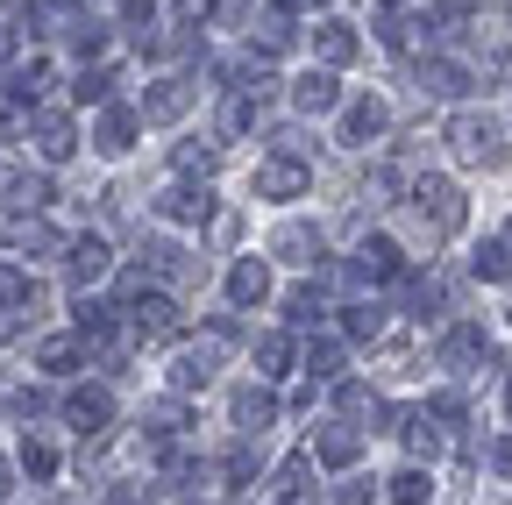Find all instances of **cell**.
<instances>
[{
    "label": "cell",
    "mask_w": 512,
    "mask_h": 505,
    "mask_svg": "<svg viewBox=\"0 0 512 505\" xmlns=\"http://www.w3.org/2000/svg\"><path fill=\"white\" fill-rule=\"evenodd\" d=\"M413 221L427 228V242H448V235H463V221H470V200H463V185H448V178H413Z\"/></svg>",
    "instance_id": "obj_1"
},
{
    "label": "cell",
    "mask_w": 512,
    "mask_h": 505,
    "mask_svg": "<svg viewBox=\"0 0 512 505\" xmlns=\"http://www.w3.org/2000/svg\"><path fill=\"white\" fill-rule=\"evenodd\" d=\"M441 143L456 150V164H470V171H498L505 164V129H498L491 114H456Z\"/></svg>",
    "instance_id": "obj_2"
},
{
    "label": "cell",
    "mask_w": 512,
    "mask_h": 505,
    "mask_svg": "<svg viewBox=\"0 0 512 505\" xmlns=\"http://www.w3.org/2000/svg\"><path fill=\"white\" fill-rule=\"evenodd\" d=\"M121 321H128V335H136V342H171V335H178V299L143 285L136 299L121 306Z\"/></svg>",
    "instance_id": "obj_3"
},
{
    "label": "cell",
    "mask_w": 512,
    "mask_h": 505,
    "mask_svg": "<svg viewBox=\"0 0 512 505\" xmlns=\"http://www.w3.org/2000/svg\"><path fill=\"white\" fill-rule=\"evenodd\" d=\"M370 29H377V43L384 50H399V57H427V15H406V8H392V0H384V8L370 15Z\"/></svg>",
    "instance_id": "obj_4"
},
{
    "label": "cell",
    "mask_w": 512,
    "mask_h": 505,
    "mask_svg": "<svg viewBox=\"0 0 512 505\" xmlns=\"http://www.w3.org/2000/svg\"><path fill=\"white\" fill-rule=\"evenodd\" d=\"M349 285H392V278H406V257H399V242L392 235H370L363 249H356V264L342 271Z\"/></svg>",
    "instance_id": "obj_5"
},
{
    "label": "cell",
    "mask_w": 512,
    "mask_h": 505,
    "mask_svg": "<svg viewBox=\"0 0 512 505\" xmlns=\"http://www.w3.org/2000/svg\"><path fill=\"white\" fill-rule=\"evenodd\" d=\"M157 221H171V228H207V221H214V193H207V185H164V193H157Z\"/></svg>",
    "instance_id": "obj_6"
},
{
    "label": "cell",
    "mask_w": 512,
    "mask_h": 505,
    "mask_svg": "<svg viewBox=\"0 0 512 505\" xmlns=\"http://www.w3.org/2000/svg\"><path fill=\"white\" fill-rule=\"evenodd\" d=\"M64 420H72L86 441H100L114 427V392L107 385H79V392H64Z\"/></svg>",
    "instance_id": "obj_7"
},
{
    "label": "cell",
    "mask_w": 512,
    "mask_h": 505,
    "mask_svg": "<svg viewBox=\"0 0 512 505\" xmlns=\"http://www.w3.org/2000/svg\"><path fill=\"white\" fill-rule=\"evenodd\" d=\"M136 136H143V107H121V100H107V107H100V121H93V150L121 157Z\"/></svg>",
    "instance_id": "obj_8"
},
{
    "label": "cell",
    "mask_w": 512,
    "mask_h": 505,
    "mask_svg": "<svg viewBox=\"0 0 512 505\" xmlns=\"http://www.w3.org/2000/svg\"><path fill=\"white\" fill-rule=\"evenodd\" d=\"M29 136H36L43 164H64V157L79 150V129H72V114H57V107H36V114H29Z\"/></svg>",
    "instance_id": "obj_9"
},
{
    "label": "cell",
    "mask_w": 512,
    "mask_h": 505,
    "mask_svg": "<svg viewBox=\"0 0 512 505\" xmlns=\"http://www.w3.org/2000/svg\"><path fill=\"white\" fill-rule=\"evenodd\" d=\"M384 129H392V107H384V100H370V93H363V100H349V107H342V143H349V150H370Z\"/></svg>",
    "instance_id": "obj_10"
},
{
    "label": "cell",
    "mask_w": 512,
    "mask_h": 505,
    "mask_svg": "<svg viewBox=\"0 0 512 505\" xmlns=\"http://www.w3.org/2000/svg\"><path fill=\"white\" fill-rule=\"evenodd\" d=\"M320 249H328V242H320V228H306V221H285L271 235V257L278 264H299V271H320Z\"/></svg>",
    "instance_id": "obj_11"
},
{
    "label": "cell",
    "mask_w": 512,
    "mask_h": 505,
    "mask_svg": "<svg viewBox=\"0 0 512 505\" xmlns=\"http://www.w3.org/2000/svg\"><path fill=\"white\" fill-rule=\"evenodd\" d=\"M470 65H456V57H420V93L427 100H463L470 93Z\"/></svg>",
    "instance_id": "obj_12"
},
{
    "label": "cell",
    "mask_w": 512,
    "mask_h": 505,
    "mask_svg": "<svg viewBox=\"0 0 512 505\" xmlns=\"http://www.w3.org/2000/svg\"><path fill=\"white\" fill-rule=\"evenodd\" d=\"M221 349H228L221 335H207L200 349H178V356H171V385H178V392H200L207 377H214V363H221Z\"/></svg>",
    "instance_id": "obj_13"
},
{
    "label": "cell",
    "mask_w": 512,
    "mask_h": 505,
    "mask_svg": "<svg viewBox=\"0 0 512 505\" xmlns=\"http://www.w3.org/2000/svg\"><path fill=\"white\" fill-rule=\"evenodd\" d=\"M306 164L299 157H264V164H256V193H264V200H292V193H306Z\"/></svg>",
    "instance_id": "obj_14"
},
{
    "label": "cell",
    "mask_w": 512,
    "mask_h": 505,
    "mask_svg": "<svg viewBox=\"0 0 512 505\" xmlns=\"http://www.w3.org/2000/svg\"><path fill=\"white\" fill-rule=\"evenodd\" d=\"M107 264H114V249H107L100 235H72V242H64V271H72V285L107 278Z\"/></svg>",
    "instance_id": "obj_15"
},
{
    "label": "cell",
    "mask_w": 512,
    "mask_h": 505,
    "mask_svg": "<svg viewBox=\"0 0 512 505\" xmlns=\"http://www.w3.org/2000/svg\"><path fill=\"white\" fill-rule=\"evenodd\" d=\"M136 257H143L136 271H143V278H164V285H185L192 271H200V264H192V257H185V249H178V242H143V249H136Z\"/></svg>",
    "instance_id": "obj_16"
},
{
    "label": "cell",
    "mask_w": 512,
    "mask_h": 505,
    "mask_svg": "<svg viewBox=\"0 0 512 505\" xmlns=\"http://www.w3.org/2000/svg\"><path fill=\"white\" fill-rule=\"evenodd\" d=\"M292 107H299V114H335V107H342L335 72H328V65H320V72H299V79H292Z\"/></svg>",
    "instance_id": "obj_17"
},
{
    "label": "cell",
    "mask_w": 512,
    "mask_h": 505,
    "mask_svg": "<svg viewBox=\"0 0 512 505\" xmlns=\"http://www.w3.org/2000/svg\"><path fill=\"white\" fill-rule=\"evenodd\" d=\"M264 299H271V264H264V257H242V264L228 271V306L249 313V306H264Z\"/></svg>",
    "instance_id": "obj_18"
},
{
    "label": "cell",
    "mask_w": 512,
    "mask_h": 505,
    "mask_svg": "<svg viewBox=\"0 0 512 505\" xmlns=\"http://www.w3.org/2000/svg\"><path fill=\"white\" fill-rule=\"evenodd\" d=\"M356 50H363V43H356V29H349V22H335V15H328V22L313 29V57H320V65H328V72L356 65Z\"/></svg>",
    "instance_id": "obj_19"
},
{
    "label": "cell",
    "mask_w": 512,
    "mask_h": 505,
    "mask_svg": "<svg viewBox=\"0 0 512 505\" xmlns=\"http://www.w3.org/2000/svg\"><path fill=\"white\" fill-rule=\"evenodd\" d=\"M313 456L328 463V470H349V463L363 456V434H356V427H342V420H328V427L313 434Z\"/></svg>",
    "instance_id": "obj_20"
},
{
    "label": "cell",
    "mask_w": 512,
    "mask_h": 505,
    "mask_svg": "<svg viewBox=\"0 0 512 505\" xmlns=\"http://www.w3.org/2000/svg\"><path fill=\"white\" fill-rule=\"evenodd\" d=\"M185 107H192V79H157L143 93V121H178Z\"/></svg>",
    "instance_id": "obj_21"
},
{
    "label": "cell",
    "mask_w": 512,
    "mask_h": 505,
    "mask_svg": "<svg viewBox=\"0 0 512 505\" xmlns=\"http://www.w3.org/2000/svg\"><path fill=\"white\" fill-rule=\"evenodd\" d=\"M271 420H278V399H271L264 385H242V392H235V427H242V434H264Z\"/></svg>",
    "instance_id": "obj_22"
},
{
    "label": "cell",
    "mask_w": 512,
    "mask_h": 505,
    "mask_svg": "<svg viewBox=\"0 0 512 505\" xmlns=\"http://www.w3.org/2000/svg\"><path fill=\"white\" fill-rule=\"evenodd\" d=\"M50 200H57V193H50L43 171H8V207H15V214H43Z\"/></svg>",
    "instance_id": "obj_23"
},
{
    "label": "cell",
    "mask_w": 512,
    "mask_h": 505,
    "mask_svg": "<svg viewBox=\"0 0 512 505\" xmlns=\"http://www.w3.org/2000/svg\"><path fill=\"white\" fill-rule=\"evenodd\" d=\"M50 93V65H43V57H29V65H8V100L15 107H36Z\"/></svg>",
    "instance_id": "obj_24"
},
{
    "label": "cell",
    "mask_w": 512,
    "mask_h": 505,
    "mask_svg": "<svg viewBox=\"0 0 512 505\" xmlns=\"http://www.w3.org/2000/svg\"><path fill=\"white\" fill-rule=\"evenodd\" d=\"M278 50H292V15L285 8H271L264 22L249 29V57H278Z\"/></svg>",
    "instance_id": "obj_25"
},
{
    "label": "cell",
    "mask_w": 512,
    "mask_h": 505,
    "mask_svg": "<svg viewBox=\"0 0 512 505\" xmlns=\"http://www.w3.org/2000/svg\"><path fill=\"white\" fill-rule=\"evenodd\" d=\"M8 249H22V257H29V249H36V257H50V249H64V242H57L36 214H15V221H8Z\"/></svg>",
    "instance_id": "obj_26"
},
{
    "label": "cell",
    "mask_w": 512,
    "mask_h": 505,
    "mask_svg": "<svg viewBox=\"0 0 512 505\" xmlns=\"http://www.w3.org/2000/svg\"><path fill=\"white\" fill-rule=\"evenodd\" d=\"M285 321H292V328H320V321H328L320 285H292V292H285Z\"/></svg>",
    "instance_id": "obj_27"
},
{
    "label": "cell",
    "mask_w": 512,
    "mask_h": 505,
    "mask_svg": "<svg viewBox=\"0 0 512 505\" xmlns=\"http://www.w3.org/2000/svg\"><path fill=\"white\" fill-rule=\"evenodd\" d=\"M342 363H349V349H342L335 335H320V328H313V342H306V370H313V377H342Z\"/></svg>",
    "instance_id": "obj_28"
},
{
    "label": "cell",
    "mask_w": 512,
    "mask_h": 505,
    "mask_svg": "<svg viewBox=\"0 0 512 505\" xmlns=\"http://www.w3.org/2000/svg\"><path fill=\"white\" fill-rule=\"evenodd\" d=\"M335 406L349 413V420H377L384 406H377V392L370 385H356V377H335Z\"/></svg>",
    "instance_id": "obj_29"
},
{
    "label": "cell",
    "mask_w": 512,
    "mask_h": 505,
    "mask_svg": "<svg viewBox=\"0 0 512 505\" xmlns=\"http://www.w3.org/2000/svg\"><path fill=\"white\" fill-rule=\"evenodd\" d=\"M306 491H313V456H285V463H278V498L299 505Z\"/></svg>",
    "instance_id": "obj_30"
},
{
    "label": "cell",
    "mask_w": 512,
    "mask_h": 505,
    "mask_svg": "<svg viewBox=\"0 0 512 505\" xmlns=\"http://www.w3.org/2000/svg\"><path fill=\"white\" fill-rule=\"evenodd\" d=\"M477 356H484V328H456V335L441 342V363H448V370H470Z\"/></svg>",
    "instance_id": "obj_31"
},
{
    "label": "cell",
    "mask_w": 512,
    "mask_h": 505,
    "mask_svg": "<svg viewBox=\"0 0 512 505\" xmlns=\"http://www.w3.org/2000/svg\"><path fill=\"white\" fill-rule=\"evenodd\" d=\"M72 100H79V107H107V100H114V72H107V65L79 72V79H72Z\"/></svg>",
    "instance_id": "obj_32"
},
{
    "label": "cell",
    "mask_w": 512,
    "mask_h": 505,
    "mask_svg": "<svg viewBox=\"0 0 512 505\" xmlns=\"http://www.w3.org/2000/svg\"><path fill=\"white\" fill-rule=\"evenodd\" d=\"M256 129V93H228V107H221V136H249Z\"/></svg>",
    "instance_id": "obj_33"
},
{
    "label": "cell",
    "mask_w": 512,
    "mask_h": 505,
    "mask_svg": "<svg viewBox=\"0 0 512 505\" xmlns=\"http://www.w3.org/2000/svg\"><path fill=\"white\" fill-rule=\"evenodd\" d=\"M292 370V335H264L256 342V377H285Z\"/></svg>",
    "instance_id": "obj_34"
},
{
    "label": "cell",
    "mask_w": 512,
    "mask_h": 505,
    "mask_svg": "<svg viewBox=\"0 0 512 505\" xmlns=\"http://www.w3.org/2000/svg\"><path fill=\"white\" fill-rule=\"evenodd\" d=\"M342 328H349L356 342H377V335H384V306H370V299H356V306L342 313Z\"/></svg>",
    "instance_id": "obj_35"
},
{
    "label": "cell",
    "mask_w": 512,
    "mask_h": 505,
    "mask_svg": "<svg viewBox=\"0 0 512 505\" xmlns=\"http://www.w3.org/2000/svg\"><path fill=\"white\" fill-rule=\"evenodd\" d=\"M470 271L491 278V285H505V278H512V249H505V242H484L477 257H470Z\"/></svg>",
    "instance_id": "obj_36"
},
{
    "label": "cell",
    "mask_w": 512,
    "mask_h": 505,
    "mask_svg": "<svg viewBox=\"0 0 512 505\" xmlns=\"http://www.w3.org/2000/svg\"><path fill=\"white\" fill-rule=\"evenodd\" d=\"M0 306H36V285H29V271H15V264H0Z\"/></svg>",
    "instance_id": "obj_37"
},
{
    "label": "cell",
    "mask_w": 512,
    "mask_h": 505,
    "mask_svg": "<svg viewBox=\"0 0 512 505\" xmlns=\"http://www.w3.org/2000/svg\"><path fill=\"white\" fill-rule=\"evenodd\" d=\"M171 164H178L185 178H207V171L221 164V150H214V143H178V157H171Z\"/></svg>",
    "instance_id": "obj_38"
},
{
    "label": "cell",
    "mask_w": 512,
    "mask_h": 505,
    "mask_svg": "<svg viewBox=\"0 0 512 505\" xmlns=\"http://www.w3.org/2000/svg\"><path fill=\"white\" fill-rule=\"evenodd\" d=\"M427 491H434V484H427V470H399L384 498H392V505H427Z\"/></svg>",
    "instance_id": "obj_39"
},
{
    "label": "cell",
    "mask_w": 512,
    "mask_h": 505,
    "mask_svg": "<svg viewBox=\"0 0 512 505\" xmlns=\"http://www.w3.org/2000/svg\"><path fill=\"white\" fill-rule=\"evenodd\" d=\"M36 363H43V370H72V363H79V335H50V342L36 349Z\"/></svg>",
    "instance_id": "obj_40"
},
{
    "label": "cell",
    "mask_w": 512,
    "mask_h": 505,
    "mask_svg": "<svg viewBox=\"0 0 512 505\" xmlns=\"http://www.w3.org/2000/svg\"><path fill=\"white\" fill-rule=\"evenodd\" d=\"M22 470H29L36 484H43V477L57 470V449H50V441H43V434H29V441H22Z\"/></svg>",
    "instance_id": "obj_41"
},
{
    "label": "cell",
    "mask_w": 512,
    "mask_h": 505,
    "mask_svg": "<svg viewBox=\"0 0 512 505\" xmlns=\"http://www.w3.org/2000/svg\"><path fill=\"white\" fill-rule=\"evenodd\" d=\"M470 15H477V0H434V8H427L434 29H456V22H470Z\"/></svg>",
    "instance_id": "obj_42"
},
{
    "label": "cell",
    "mask_w": 512,
    "mask_h": 505,
    "mask_svg": "<svg viewBox=\"0 0 512 505\" xmlns=\"http://www.w3.org/2000/svg\"><path fill=\"white\" fill-rule=\"evenodd\" d=\"M271 157H313V143H306V129H271Z\"/></svg>",
    "instance_id": "obj_43"
},
{
    "label": "cell",
    "mask_w": 512,
    "mask_h": 505,
    "mask_svg": "<svg viewBox=\"0 0 512 505\" xmlns=\"http://www.w3.org/2000/svg\"><path fill=\"white\" fill-rule=\"evenodd\" d=\"M477 72H484V79H512V50H505V43H484V50H477Z\"/></svg>",
    "instance_id": "obj_44"
},
{
    "label": "cell",
    "mask_w": 512,
    "mask_h": 505,
    "mask_svg": "<svg viewBox=\"0 0 512 505\" xmlns=\"http://www.w3.org/2000/svg\"><path fill=\"white\" fill-rule=\"evenodd\" d=\"M441 299H448V285H441V278H420V285H413V306H420V321H427V306H441Z\"/></svg>",
    "instance_id": "obj_45"
},
{
    "label": "cell",
    "mask_w": 512,
    "mask_h": 505,
    "mask_svg": "<svg viewBox=\"0 0 512 505\" xmlns=\"http://www.w3.org/2000/svg\"><path fill=\"white\" fill-rule=\"evenodd\" d=\"M249 477H256V449H235L228 456V484H249Z\"/></svg>",
    "instance_id": "obj_46"
},
{
    "label": "cell",
    "mask_w": 512,
    "mask_h": 505,
    "mask_svg": "<svg viewBox=\"0 0 512 505\" xmlns=\"http://www.w3.org/2000/svg\"><path fill=\"white\" fill-rule=\"evenodd\" d=\"M15 413H22V420H43L50 399H43V392H15Z\"/></svg>",
    "instance_id": "obj_47"
},
{
    "label": "cell",
    "mask_w": 512,
    "mask_h": 505,
    "mask_svg": "<svg viewBox=\"0 0 512 505\" xmlns=\"http://www.w3.org/2000/svg\"><path fill=\"white\" fill-rule=\"evenodd\" d=\"M491 470H498V477H512V434H505V441H491Z\"/></svg>",
    "instance_id": "obj_48"
},
{
    "label": "cell",
    "mask_w": 512,
    "mask_h": 505,
    "mask_svg": "<svg viewBox=\"0 0 512 505\" xmlns=\"http://www.w3.org/2000/svg\"><path fill=\"white\" fill-rule=\"evenodd\" d=\"M8 136H22V114H15V100H0V143Z\"/></svg>",
    "instance_id": "obj_49"
},
{
    "label": "cell",
    "mask_w": 512,
    "mask_h": 505,
    "mask_svg": "<svg viewBox=\"0 0 512 505\" xmlns=\"http://www.w3.org/2000/svg\"><path fill=\"white\" fill-rule=\"evenodd\" d=\"M15 50H22V29H0V72L15 65Z\"/></svg>",
    "instance_id": "obj_50"
},
{
    "label": "cell",
    "mask_w": 512,
    "mask_h": 505,
    "mask_svg": "<svg viewBox=\"0 0 512 505\" xmlns=\"http://www.w3.org/2000/svg\"><path fill=\"white\" fill-rule=\"evenodd\" d=\"M335 505H370V484H342V491H335Z\"/></svg>",
    "instance_id": "obj_51"
},
{
    "label": "cell",
    "mask_w": 512,
    "mask_h": 505,
    "mask_svg": "<svg viewBox=\"0 0 512 505\" xmlns=\"http://www.w3.org/2000/svg\"><path fill=\"white\" fill-rule=\"evenodd\" d=\"M114 505H150V491H136V484H121V491H114Z\"/></svg>",
    "instance_id": "obj_52"
},
{
    "label": "cell",
    "mask_w": 512,
    "mask_h": 505,
    "mask_svg": "<svg viewBox=\"0 0 512 505\" xmlns=\"http://www.w3.org/2000/svg\"><path fill=\"white\" fill-rule=\"evenodd\" d=\"M8 491H15V470H8V463H0V498H8Z\"/></svg>",
    "instance_id": "obj_53"
},
{
    "label": "cell",
    "mask_w": 512,
    "mask_h": 505,
    "mask_svg": "<svg viewBox=\"0 0 512 505\" xmlns=\"http://www.w3.org/2000/svg\"><path fill=\"white\" fill-rule=\"evenodd\" d=\"M278 8H328V0H278Z\"/></svg>",
    "instance_id": "obj_54"
},
{
    "label": "cell",
    "mask_w": 512,
    "mask_h": 505,
    "mask_svg": "<svg viewBox=\"0 0 512 505\" xmlns=\"http://www.w3.org/2000/svg\"><path fill=\"white\" fill-rule=\"evenodd\" d=\"M505 413H512V385H505Z\"/></svg>",
    "instance_id": "obj_55"
},
{
    "label": "cell",
    "mask_w": 512,
    "mask_h": 505,
    "mask_svg": "<svg viewBox=\"0 0 512 505\" xmlns=\"http://www.w3.org/2000/svg\"><path fill=\"white\" fill-rule=\"evenodd\" d=\"M505 249H512V221H505Z\"/></svg>",
    "instance_id": "obj_56"
},
{
    "label": "cell",
    "mask_w": 512,
    "mask_h": 505,
    "mask_svg": "<svg viewBox=\"0 0 512 505\" xmlns=\"http://www.w3.org/2000/svg\"><path fill=\"white\" fill-rule=\"evenodd\" d=\"M505 15H512V0H505Z\"/></svg>",
    "instance_id": "obj_57"
}]
</instances>
